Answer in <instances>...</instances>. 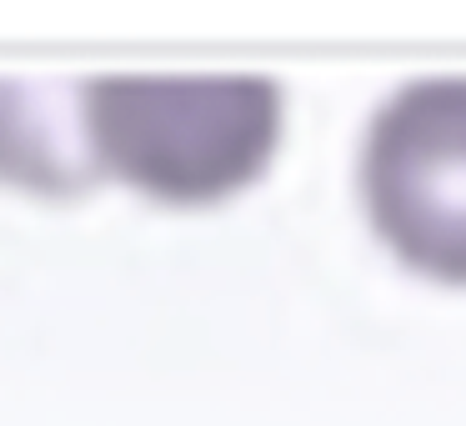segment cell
<instances>
[{
	"label": "cell",
	"instance_id": "3957f363",
	"mask_svg": "<svg viewBox=\"0 0 466 426\" xmlns=\"http://www.w3.org/2000/svg\"><path fill=\"white\" fill-rule=\"evenodd\" d=\"M61 81H15L0 76V186L25 196H81L96 186L81 141V81L61 101Z\"/></svg>",
	"mask_w": 466,
	"mask_h": 426
},
{
	"label": "cell",
	"instance_id": "7a4b0ae2",
	"mask_svg": "<svg viewBox=\"0 0 466 426\" xmlns=\"http://www.w3.org/2000/svg\"><path fill=\"white\" fill-rule=\"evenodd\" d=\"M361 196L396 261L466 286V76L411 81L376 111Z\"/></svg>",
	"mask_w": 466,
	"mask_h": 426
},
{
	"label": "cell",
	"instance_id": "6da1fadb",
	"mask_svg": "<svg viewBox=\"0 0 466 426\" xmlns=\"http://www.w3.org/2000/svg\"><path fill=\"white\" fill-rule=\"evenodd\" d=\"M286 96L271 76L106 71L81 81V141L96 181L201 211L256 186L281 146Z\"/></svg>",
	"mask_w": 466,
	"mask_h": 426
}]
</instances>
